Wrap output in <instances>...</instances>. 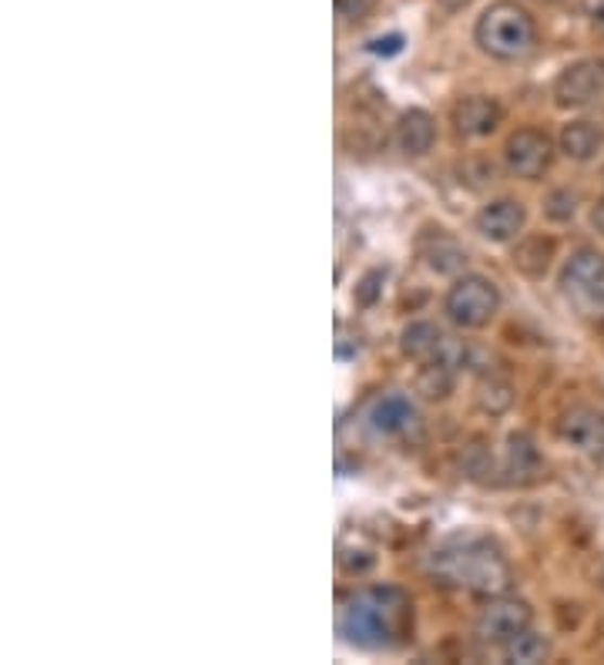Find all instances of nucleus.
Listing matches in <instances>:
<instances>
[{
  "instance_id": "f257e3e1",
  "label": "nucleus",
  "mask_w": 604,
  "mask_h": 665,
  "mask_svg": "<svg viewBox=\"0 0 604 665\" xmlns=\"http://www.w3.org/2000/svg\"><path fill=\"white\" fill-rule=\"evenodd\" d=\"M339 636L357 649H394L413 628V605L397 585H373L339 602Z\"/></svg>"
},
{
  "instance_id": "f03ea898",
  "label": "nucleus",
  "mask_w": 604,
  "mask_h": 665,
  "mask_svg": "<svg viewBox=\"0 0 604 665\" xmlns=\"http://www.w3.org/2000/svg\"><path fill=\"white\" fill-rule=\"evenodd\" d=\"M426 568L437 581L474 594H504L514 581L504 551L487 538H453L430 551Z\"/></svg>"
},
{
  "instance_id": "7ed1b4c3",
  "label": "nucleus",
  "mask_w": 604,
  "mask_h": 665,
  "mask_svg": "<svg viewBox=\"0 0 604 665\" xmlns=\"http://www.w3.org/2000/svg\"><path fill=\"white\" fill-rule=\"evenodd\" d=\"M477 48L493 61H524L538 48V21L517 0H497L474 24Z\"/></svg>"
},
{
  "instance_id": "20e7f679",
  "label": "nucleus",
  "mask_w": 604,
  "mask_h": 665,
  "mask_svg": "<svg viewBox=\"0 0 604 665\" xmlns=\"http://www.w3.org/2000/svg\"><path fill=\"white\" fill-rule=\"evenodd\" d=\"M444 312L457 330L464 333L484 330L501 312V290H497L493 279L480 272H460L444 296Z\"/></svg>"
},
{
  "instance_id": "39448f33",
  "label": "nucleus",
  "mask_w": 604,
  "mask_h": 665,
  "mask_svg": "<svg viewBox=\"0 0 604 665\" xmlns=\"http://www.w3.org/2000/svg\"><path fill=\"white\" fill-rule=\"evenodd\" d=\"M557 286L561 296L584 317H604V253L588 246L575 250L561 266Z\"/></svg>"
},
{
  "instance_id": "423d86ee",
  "label": "nucleus",
  "mask_w": 604,
  "mask_h": 665,
  "mask_svg": "<svg viewBox=\"0 0 604 665\" xmlns=\"http://www.w3.org/2000/svg\"><path fill=\"white\" fill-rule=\"evenodd\" d=\"M551 98L561 112H584L604 101V57H581L567 64L551 85Z\"/></svg>"
},
{
  "instance_id": "0eeeda50",
  "label": "nucleus",
  "mask_w": 604,
  "mask_h": 665,
  "mask_svg": "<svg viewBox=\"0 0 604 665\" xmlns=\"http://www.w3.org/2000/svg\"><path fill=\"white\" fill-rule=\"evenodd\" d=\"M535 625V609L517 594H490V602L477 615V639L487 645H507L521 632Z\"/></svg>"
},
{
  "instance_id": "6e6552de",
  "label": "nucleus",
  "mask_w": 604,
  "mask_h": 665,
  "mask_svg": "<svg viewBox=\"0 0 604 665\" xmlns=\"http://www.w3.org/2000/svg\"><path fill=\"white\" fill-rule=\"evenodd\" d=\"M554 162V142L541 128H517L504 142V165L514 179L538 182Z\"/></svg>"
},
{
  "instance_id": "1a4fd4ad",
  "label": "nucleus",
  "mask_w": 604,
  "mask_h": 665,
  "mask_svg": "<svg viewBox=\"0 0 604 665\" xmlns=\"http://www.w3.org/2000/svg\"><path fill=\"white\" fill-rule=\"evenodd\" d=\"M557 437L567 450L581 453L588 461H604V410L575 404L557 420Z\"/></svg>"
},
{
  "instance_id": "9d476101",
  "label": "nucleus",
  "mask_w": 604,
  "mask_h": 665,
  "mask_svg": "<svg viewBox=\"0 0 604 665\" xmlns=\"http://www.w3.org/2000/svg\"><path fill=\"white\" fill-rule=\"evenodd\" d=\"M527 226V208L524 202L511 199V195H501V199H490L477 208L474 216V229L480 239L493 242V246H504V242H514L521 239Z\"/></svg>"
},
{
  "instance_id": "9b49d317",
  "label": "nucleus",
  "mask_w": 604,
  "mask_h": 665,
  "mask_svg": "<svg viewBox=\"0 0 604 665\" xmlns=\"http://www.w3.org/2000/svg\"><path fill=\"white\" fill-rule=\"evenodd\" d=\"M501 122H504L501 104L487 94H467L453 104V128L464 138H487L501 128Z\"/></svg>"
},
{
  "instance_id": "f8f14e48",
  "label": "nucleus",
  "mask_w": 604,
  "mask_h": 665,
  "mask_svg": "<svg viewBox=\"0 0 604 665\" xmlns=\"http://www.w3.org/2000/svg\"><path fill=\"white\" fill-rule=\"evenodd\" d=\"M394 145L407 158H423L426 152H434V145H437V122H434V115L423 112V108L403 112L397 118V125H394Z\"/></svg>"
},
{
  "instance_id": "ddd939ff",
  "label": "nucleus",
  "mask_w": 604,
  "mask_h": 665,
  "mask_svg": "<svg viewBox=\"0 0 604 665\" xmlns=\"http://www.w3.org/2000/svg\"><path fill=\"white\" fill-rule=\"evenodd\" d=\"M370 427L380 437H410L420 427V413L403 394H386L370 410Z\"/></svg>"
},
{
  "instance_id": "4468645a",
  "label": "nucleus",
  "mask_w": 604,
  "mask_h": 665,
  "mask_svg": "<svg viewBox=\"0 0 604 665\" xmlns=\"http://www.w3.org/2000/svg\"><path fill=\"white\" fill-rule=\"evenodd\" d=\"M557 149L564 152V158L571 162H594L604 152V125L594 118H575L567 122L557 135Z\"/></svg>"
},
{
  "instance_id": "2eb2a0df",
  "label": "nucleus",
  "mask_w": 604,
  "mask_h": 665,
  "mask_svg": "<svg viewBox=\"0 0 604 665\" xmlns=\"http://www.w3.org/2000/svg\"><path fill=\"white\" fill-rule=\"evenodd\" d=\"M504 471L511 474V481L517 484H530L544 474V461H541V450L538 444L530 440L527 434H514L507 440V450H504Z\"/></svg>"
},
{
  "instance_id": "dca6fc26",
  "label": "nucleus",
  "mask_w": 604,
  "mask_h": 665,
  "mask_svg": "<svg viewBox=\"0 0 604 665\" xmlns=\"http://www.w3.org/2000/svg\"><path fill=\"white\" fill-rule=\"evenodd\" d=\"M551 259H554V239H548V235H527L514 250V266L530 279H541L548 272Z\"/></svg>"
},
{
  "instance_id": "f3484780",
  "label": "nucleus",
  "mask_w": 604,
  "mask_h": 665,
  "mask_svg": "<svg viewBox=\"0 0 604 665\" xmlns=\"http://www.w3.org/2000/svg\"><path fill=\"white\" fill-rule=\"evenodd\" d=\"M474 400H477V407H480L484 413L501 417V413H507V410L514 407V387H511L507 380L487 373V376H480V383H477Z\"/></svg>"
},
{
  "instance_id": "a211bd4d",
  "label": "nucleus",
  "mask_w": 604,
  "mask_h": 665,
  "mask_svg": "<svg viewBox=\"0 0 604 665\" xmlns=\"http://www.w3.org/2000/svg\"><path fill=\"white\" fill-rule=\"evenodd\" d=\"M551 655V642L535 632V628H527L517 639H511L504 645V662H514V665H538Z\"/></svg>"
},
{
  "instance_id": "6ab92c4d",
  "label": "nucleus",
  "mask_w": 604,
  "mask_h": 665,
  "mask_svg": "<svg viewBox=\"0 0 604 665\" xmlns=\"http://www.w3.org/2000/svg\"><path fill=\"white\" fill-rule=\"evenodd\" d=\"M544 216L551 222H571L578 216V195L571 189H557L544 199Z\"/></svg>"
},
{
  "instance_id": "aec40b11",
  "label": "nucleus",
  "mask_w": 604,
  "mask_h": 665,
  "mask_svg": "<svg viewBox=\"0 0 604 665\" xmlns=\"http://www.w3.org/2000/svg\"><path fill=\"white\" fill-rule=\"evenodd\" d=\"M380 0H336V14L346 24H363L373 11H376Z\"/></svg>"
},
{
  "instance_id": "412c9836",
  "label": "nucleus",
  "mask_w": 604,
  "mask_h": 665,
  "mask_svg": "<svg viewBox=\"0 0 604 665\" xmlns=\"http://www.w3.org/2000/svg\"><path fill=\"white\" fill-rule=\"evenodd\" d=\"M581 14L594 38H604V0H581Z\"/></svg>"
},
{
  "instance_id": "4be33fe9",
  "label": "nucleus",
  "mask_w": 604,
  "mask_h": 665,
  "mask_svg": "<svg viewBox=\"0 0 604 665\" xmlns=\"http://www.w3.org/2000/svg\"><path fill=\"white\" fill-rule=\"evenodd\" d=\"M474 4V0H437V8L444 14H460V11H467Z\"/></svg>"
},
{
  "instance_id": "5701e85b",
  "label": "nucleus",
  "mask_w": 604,
  "mask_h": 665,
  "mask_svg": "<svg viewBox=\"0 0 604 665\" xmlns=\"http://www.w3.org/2000/svg\"><path fill=\"white\" fill-rule=\"evenodd\" d=\"M594 226L604 232V202H597V205H594Z\"/></svg>"
},
{
  "instance_id": "b1692460",
  "label": "nucleus",
  "mask_w": 604,
  "mask_h": 665,
  "mask_svg": "<svg viewBox=\"0 0 604 665\" xmlns=\"http://www.w3.org/2000/svg\"><path fill=\"white\" fill-rule=\"evenodd\" d=\"M601 179H604V165H601Z\"/></svg>"
},
{
  "instance_id": "393cba45",
  "label": "nucleus",
  "mask_w": 604,
  "mask_h": 665,
  "mask_svg": "<svg viewBox=\"0 0 604 665\" xmlns=\"http://www.w3.org/2000/svg\"><path fill=\"white\" fill-rule=\"evenodd\" d=\"M544 4H551V0H544Z\"/></svg>"
}]
</instances>
